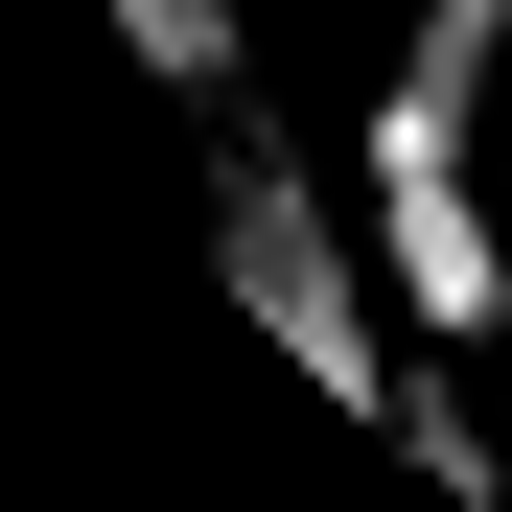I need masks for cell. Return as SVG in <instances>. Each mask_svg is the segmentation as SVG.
I'll use <instances>...</instances> for the list:
<instances>
[{
	"instance_id": "1",
	"label": "cell",
	"mask_w": 512,
	"mask_h": 512,
	"mask_svg": "<svg viewBox=\"0 0 512 512\" xmlns=\"http://www.w3.org/2000/svg\"><path fill=\"white\" fill-rule=\"evenodd\" d=\"M210 280H233V326L280 350L303 396H350V419H396V256H373V187H326V163L280 140V117H210Z\"/></svg>"
},
{
	"instance_id": "2",
	"label": "cell",
	"mask_w": 512,
	"mask_h": 512,
	"mask_svg": "<svg viewBox=\"0 0 512 512\" xmlns=\"http://www.w3.org/2000/svg\"><path fill=\"white\" fill-rule=\"evenodd\" d=\"M350 187H373V256H396L419 350H489V326H512V210H489V94H466V70H373V94H350Z\"/></svg>"
},
{
	"instance_id": "3",
	"label": "cell",
	"mask_w": 512,
	"mask_h": 512,
	"mask_svg": "<svg viewBox=\"0 0 512 512\" xmlns=\"http://www.w3.org/2000/svg\"><path fill=\"white\" fill-rule=\"evenodd\" d=\"M117 47H140L187 117H256V24H233V0H117Z\"/></svg>"
},
{
	"instance_id": "4",
	"label": "cell",
	"mask_w": 512,
	"mask_h": 512,
	"mask_svg": "<svg viewBox=\"0 0 512 512\" xmlns=\"http://www.w3.org/2000/svg\"><path fill=\"white\" fill-rule=\"evenodd\" d=\"M373 443H396L419 489H512V466H489V419H466V373H396V419H373Z\"/></svg>"
},
{
	"instance_id": "5",
	"label": "cell",
	"mask_w": 512,
	"mask_h": 512,
	"mask_svg": "<svg viewBox=\"0 0 512 512\" xmlns=\"http://www.w3.org/2000/svg\"><path fill=\"white\" fill-rule=\"evenodd\" d=\"M489 512H512V489H489Z\"/></svg>"
}]
</instances>
